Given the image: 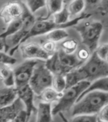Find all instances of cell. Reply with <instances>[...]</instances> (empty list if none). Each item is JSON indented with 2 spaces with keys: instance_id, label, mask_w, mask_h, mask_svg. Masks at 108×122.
Masks as SVG:
<instances>
[{
  "instance_id": "1",
  "label": "cell",
  "mask_w": 108,
  "mask_h": 122,
  "mask_svg": "<svg viewBox=\"0 0 108 122\" xmlns=\"http://www.w3.org/2000/svg\"><path fill=\"white\" fill-rule=\"evenodd\" d=\"M108 104V93L91 91L85 94L72 107V116L78 115H97L102 107Z\"/></svg>"
},
{
  "instance_id": "2",
  "label": "cell",
  "mask_w": 108,
  "mask_h": 122,
  "mask_svg": "<svg viewBox=\"0 0 108 122\" xmlns=\"http://www.w3.org/2000/svg\"><path fill=\"white\" fill-rule=\"evenodd\" d=\"M45 64L53 75H65L83 64L76 54H67L61 49L46 60Z\"/></svg>"
},
{
  "instance_id": "3",
  "label": "cell",
  "mask_w": 108,
  "mask_h": 122,
  "mask_svg": "<svg viewBox=\"0 0 108 122\" xmlns=\"http://www.w3.org/2000/svg\"><path fill=\"white\" fill-rule=\"evenodd\" d=\"M92 16L91 13H83L78 16L70 20L68 22L63 24V25H58L55 21L50 19H43L42 18H39L38 19H36L34 24L33 25L31 30L28 33L25 38L23 43H25L29 39L41 35H46L49 32L52 31L56 29H66L67 27L76 26L79 24L81 21L86 19ZM22 43V44H23Z\"/></svg>"
},
{
  "instance_id": "4",
  "label": "cell",
  "mask_w": 108,
  "mask_h": 122,
  "mask_svg": "<svg viewBox=\"0 0 108 122\" xmlns=\"http://www.w3.org/2000/svg\"><path fill=\"white\" fill-rule=\"evenodd\" d=\"M76 30L82 39V43L91 53L96 51L104 30L102 23L99 21H91L77 25Z\"/></svg>"
},
{
  "instance_id": "5",
  "label": "cell",
  "mask_w": 108,
  "mask_h": 122,
  "mask_svg": "<svg viewBox=\"0 0 108 122\" xmlns=\"http://www.w3.org/2000/svg\"><path fill=\"white\" fill-rule=\"evenodd\" d=\"M78 69L84 81L90 83L101 78L108 76V63L99 58L96 52H93L90 58Z\"/></svg>"
},
{
  "instance_id": "6",
  "label": "cell",
  "mask_w": 108,
  "mask_h": 122,
  "mask_svg": "<svg viewBox=\"0 0 108 122\" xmlns=\"http://www.w3.org/2000/svg\"><path fill=\"white\" fill-rule=\"evenodd\" d=\"M90 84V81H84L73 87L66 89L63 92L62 96L59 101L52 107L53 116H56L61 112L63 113L64 112L72 109V107L76 103L78 98L84 90L87 89Z\"/></svg>"
},
{
  "instance_id": "7",
  "label": "cell",
  "mask_w": 108,
  "mask_h": 122,
  "mask_svg": "<svg viewBox=\"0 0 108 122\" xmlns=\"http://www.w3.org/2000/svg\"><path fill=\"white\" fill-rule=\"evenodd\" d=\"M53 75L45 66V63L39 62L35 67L29 85L36 96H39L41 92L52 86Z\"/></svg>"
},
{
  "instance_id": "8",
  "label": "cell",
  "mask_w": 108,
  "mask_h": 122,
  "mask_svg": "<svg viewBox=\"0 0 108 122\" xmlns=\"http://www.w3.org/2000/svg\"><path fill=\"white\" fill-rule=\"evenodd\" d=\"M39 62V60H25L13 69L16 88L29 84L34 68Z\"/></svg>"
},
{
  "instance_id": "9",
  "label": "cell",
  "mask_w": 108,
  "mask_h": 122,
  "mask_svg": "<svg viewBox=\"0 0 108 122\" xmlns=\"http://www.w3.org/2000/svg\"><path fill=\"white\" fill-rule=\"evenodd\" d=\"M25 5L19 1H11L5 3L0 9V19L8 25L12 21L21 18L23 16Z\"/></svg>"
},
{
  "instance_id": "10",
  "label": "cell",
  "mask_w": 108,
  "mask_h": 122,
  "mask_svg": "<svg viewBox=\"0 0 108 122\" xmlns=\"http://www.w3.org/2000/svg\"><path fill=\"white\" fill-rule=\"evenodd\" d=\"M22 58L25 60H43L46 61L50 56L42 49L41 45L30 42L23 43L19 47Z\"/></svg>"
},
{
  "instance_id": "11",
  "label": "cell",
  "mask_w": 108,
  "mask_h": 122,
  "mask_svg": "<svg viewBox=\"0 0 108 122\" xmlns=\"http://www.w3.org/2000/svg\"><path fill=\"white\" fill-rule=\"evenodd\" d=\"M18 98L23 103L25 111L27 115L31 117L33 112H36V107L34 105V92L31 88L29 84H27L23 87L16 88Z\"/></svg>"
},
{
  "instance_id": "12",
  "label": "cell",
  "mask_w": 108,
  "mask_h": 122,
  "mask_svg": "<svg viewBox=\"0 0 108 122\" xmlns=\"http://www.w3.org/2000/svg\"><path fill=\"white\" fill-rule=\"evenodd\" d=\"M23 110H25V106L19 98L8 107H0V122H10Z\"/></svg>"
},
{
  "instance_id": "13",
  "label": "cell",
  "mask_w": 108,
  "mask_h": 122,
  "mask_svg": "<svg viewBox=\"0 0 108 122\" xmlns=\"http://www.w3.org/2000/svg\"><path fill=\"white\" fill-rule=\"evenodd\" d=\"M18 98L17 90L15 87L0 88V107H8Z\"/></svg>"
},
{
  "instance_id": "14",
  "label": "cell",
  "mask_w": 108,
  "mask_h": 122,
  "mask_svg": "<svg viewBox=\"0 0 108 122\" xmlns=\"http://www.w3.org/2000/svg\"><path fill=\"white\" fill-rule=\"evenodd\" d=\"M51 104L40 102L36 108V122H53Z\"/></svg>"
},
{
  "instance_id": "15",
  "label": "cell",
  "mask_w": 108,
  "mask_h": 122,
  "mask_svg": "<svg viewBox=\"0 0 108 122\" xmlns=\"http://www.w3.org/2000/svg\"><path fill=\"white\" fill-rule=\"evenodd\" d=\"M0 79L5 87H15L13 69L10 65L0 64Z\"/></svg>"
},
{
  "instance_id": "16",
  "label": "cell",
  "mask_w": 108,
  "mask_h": 122,
  "mask_svg": "<svg viewBox=\"0 0 108 122\" xmlns=\"http://www.w3.org/2000/svg\"><path fill=\"white\" fill-rule=\"evenodd\" d=\"M63 92H59L56 91L52 87H48L43 90L41 94L38 96V98L41 102L52 104L53 102H58L62 96Z\"/></svg>"
},
{
  "instance_id": "17",
  "label": "cell",
  "mask_w": 108,
  "mask_h": 122,
  "mask_svg": "<svg viewBox=\"0 0 108 122\" xmlns=\"http://www.w3.org/2000/svg\"><path fill=\"white\" fill-rule=\"evenodd\" d=\"M95 90L108 93V76L101 78L99 79H97L94 81H93L87 87V89L82 92V94L80 96V97L78 98L77 102L82 97H83L85 94H87V92H90L91 91H95Z\"/></svg>"
},
{
  "instance_id": "18",
  "label": "cell",
  "mask_w": 108,
  "mask_h": 122,
  "mask_svg": "<svg viewBox=\"0 0 108 122\" xmlns=\"http://www.w3.org/2000/svg\"><path fill=\"white\" fill-rule=\"evenodd\" d=\"M23 26V18L21 16L19 19H15L12 21L11 22H10L5 30L0 34V38L5 40L8 37L13 36V34H15L17 33L19 30H21V28Z\"/></svg>"
},
{
  "instance_id": "19",
  "label": "cell",
  "mask_w": 108,
  "mask_h": 122,
  "mask_svg": "<svg viewBox=\"0 0 108 122\" xmlns=\"http://www.w3.org/2000/svg\"><path fill=\"white\" fill-rule=\"evenodd\" d=\"M67 8L70 17H77L83 13V11L86 8V3L84 0H73L67 5Z\"/></svg>"
},
{
  "instance_id": "20",
  "label": "cell",
  "mask_w": 108,
  "mask_h": 122,
  "mask_svg": "<svg viewBox=\"0 0 108 122\" xmlns=\"http://www.w3.org/2000/svg\"><path fill=\"white\" fill-rule=\"evenodd\" d=\"M65 5L64 3V0H45V6L47 7V16L43 19H49V18L53 16L57 12L60 11L64 6Z\"/></svg>"
},
{
  "instance_id": "21",
  "label": "cell",
  "mask_w": 108,
  "mask_h": 122,
  "mask_svg": "<svg viewBox=\"0 0 108 122\" xmlns=\"http://www.w3.org/2000/svg\"><path fill=\"white\" fill-rule=\"evenodd\" d=\"M65 80H66V85L67 88H70L73 87V86L78 84L82 81H84L83 76L81 73L80 70L78 68L71 70L67 74H65Z\"/></svg>"
},
{
  "instance_id": "22",
  "label": "cell",
  "mask_w": 108,
  "mask_h": 122,
  "mask_svg": "<svg viewBox=\"0 0 108 122\" xmlns=\"http://www.w3.org/2000/svg\"><path fill=\"white\" fill-rule=\"evenodd\" d=\"M68 36L69 34L65 29H56L46 34V39L56 43L64 41Z\"/></svg>"
},
{
  "instance_id": "23",
  "label": "cell",
  "mask_w": 108,
  "mask_h": 122,
  "mask_svg": "<svg viewBox=\"0 0 108 122\" xmlns=\"http://www.w3.org/2000/svg\"><path fill=\"white\" fill-rule=\"evenodd\" d=\"M78 47V43L74 39H66L61 43V50L67 54H75Z\"/></svg>"
},
{
  "instance_id": "24",
  "label": "cell",
  "mask_w": 108,
  "mask_h": 122,
  "mask_svg": "<svg viewBox=\"0 0 108 122\" xmlns=\"http://www.w3.org/2000/svg\"><path fill=\"white\" fill-rule=\"evenodd\" d=\"M22 2L33 15L45 7V0H23Z\"/></svg>"
},
{
  "instance_id": "25",
  "label": "cell",
  "mask_w": 108,
  "mask_h": 122,
  "mask_svg": "<svg viewBox=\"0 0 108 122\" xmlns=\"http://www.w3.org/2000/svg\"><path fill=\"white\" fill-rule=\"evenodd\" d=\"M51 87L57 92H63L67 88L65 75H53Z\"/></svg>"
},
{
  "instance_id": "26",
  "label": "cell",
  "mask_w": 108,
  "mask_h": 122,
  "mask_svg": "<svg viewBox=\"0 0 108 122\" xmlns=\"http://www.w3.org/2000/svg\"><path fill=\"white\" fill-rule=\"evenodd\" d=\"M59 115L64 122H69L64 118L62 112L59 113ZM97 115H78V116H73L70 122H97Z\"/></svg>"
},
{
  "instance_id": "27",
  "label": "cell",
  "mask_w": 108,
  "mask_h": 122,
  "mask_svg": "<svg viewBox=\"0 0 108 122\" xmlns=\"http://www.w3.org/2000/svg\"><path fill=\"white\" fill-rule=\"evenodd\" d=\"M53 16V21L58 25H63L68 22L70 21V14L67 10V5H64L60 11L56 13Z\"/></svg>"
},
{
  "instance_id": "28",
  "label": "cell",
  "mask_w": 108,
  "mask_h": 122,
  "mask_svg": "<svg viewBox=\"0 0 108 122\" xmlns=\"http://www.w3.org/2000/svg\"><path fill=\"white\" fill-rule=\"evenodd\" d=\"M42 49L50 56H53L56 51H57V46H56V43L52 41H49L46 40L44 41L41 45Z\"/></svg>"
},
{
  "instance_id": "29",
  "label": "cell",
  "mask_w": 108,
  "mask_h": 122,
  "mask_svg": "<svg viewBox=\"0 0 108 122\" xmlns=\"http://www.w3.org/2000/svg\"><path fill=\"white\" fill-rule=\"evenodd\" d=\"M91 54L92 53H90V51H89V50L86 47H82V48L79 49L77 51L76 56L79 61H80L82 63L84 64L90 58Z\"/></svg>"
},
{
  "instance_id": "30",
  "label": "cell",
  "mask_w": 108,
  "mask_h": 122,
  "mask_svg": "<svg viewBox=\"0 0 108 122\" xmlns=\"http://www.w3.org/2000/svg\"><path fill=\"white\" fill-rule=\"evenodd\" d=\"M17 62V59L13 56L4 51H0V64H5L8 65H13Z\"/></svg>"
},
{
  "instance_id": "31",
  "label": "cell",
  "mask_w": 108,
  "mask_h": 122,
  "mask_svg": "<svg viewBox=\"0 0 108 122\" xmlns=\"http://www.w3.org/2000/svg\"><path fill=\"white\" fill-rule=\"evenodd\" d=\"M95 52L99 58L105 61L106 57L108 54V43H105V44L98 46Z\"/></svg>"
},
{
  "instance_id": "32",
  "label": "cell",
  "mask_w": 108,
  "mask_h": 122,
  "mask_svg": "<svg viewBox=\"0 0 108 122\" xmlns=\"http://www.w3.org/2000/svg\"><path fill=\"white\" fill-rule=\"evenodd\" d=\"M30 116H28L25 110H21L18 113L17 116L14 118L10 122H28L30 119Z\"/></svg>"
},
{
  "instance_id": "33",
  "label": "cell",
  "mask_w": 108,
  "mask_h": 122,
  "mask_svg": "<svg viewBox=\"0 0 108 122\" xmlns=\"http://www.w3.org/2000/svg\"><path fill=\"white\" fill-rule=\"evenodd\" d=\"M97 117L98 119L101 121L108 122V104H107L102 107V110L97 114Z\"/></svg>"
},
{
  "instance_id": "34",
  "label": "cell",
  "mask_w": 108,
  "mask_h": 122,
  "mask_svg": "<svg viewBox=\"0 0 108 122\" xmlns=\"http://www.w3.org/2000/svg\"><path fill=\"white\" fill-rule=\"evenodd\" d=\"M99 12L102 15H108V0H102L98 7Z\"/></svg>"
},
{
  "instance_id": "35",
  "label": "cell",
  "mask_w": 108,
  "mask_h": 122,
  "mask_svg": "<svg viewBox=\"0 0 108 122\" xmlns=\"http://www.w3.org/2000/svg\"><path fill=\"white\" fill-rule=\"evenodd\" d=\"M86 3V7H89V8H94L97 5H99L100 2L102 0H84Z\"/></svg>"
},
{
  "instance_id": "36",
  "label": "cell",
  "mask_w": 108,
  "mask_h": 122,
  "mask_svg": "<svg viewBox=\"0 0 108 122\" xmlns=\"http://www.w3.org/2000/svg\"><path fill=\"white\" fill-rule=\"evenodd\" d=\"M5 49V41L0 38V51H3Z\"/></svg>"
},
{
  "instance_id": "37",
  "label": "cell",
  "mask_w": 108,
  "mask_h": 122,
  "mask_svg": "<svg viewBox=\"0 0 108 122\" xmlns=\"http://www.w3.org/2000/svg\"><path fill=\"white\" fill-rule=\"evenodd\" d=\"M73 0H64V3L65 5H67L70 2H71Z\"/></svg>"
},
{
  "instance_id": "38",
  "label": "cell",
  "mask_w": 108,
  "mask_h": 122,
  "mask_svg": "<svg viewBox=\"0 0 108 122\" xmlns=\"http://www.w3.org/2000/svg\"><path fill=\"white\" fill-rule=\"evenodd\" d=\"M107 63H108V54H107V57H106V60H105Z\"/></svg>"
},
{
  "instance_id": "39",
  "label": "cell",
  "mask_w": 108,
  "mask_h": 122,
  "mask_svg": "<svg viewBox=\"0 0 108 122\" xmlns=\"http://www.w3.org/2000/svg\"><path fill=\"white\" fill-rule=\"evenodd\" d=\"M97 122H105V121H101L99 119H97Z\"/></svg>"
}]
</instances>
